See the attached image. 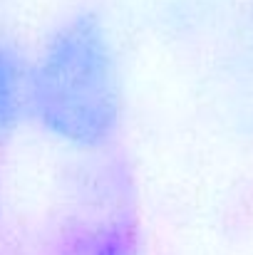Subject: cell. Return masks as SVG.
Returning <instances> with one entry per match:
<instances>
[{
	"label": "cell",
	"mask_w": 253,
	"mask_h": 255,
	"mask_svg": "<svg viewBox=\"0 0 253 255\" xmlns=\"http://www.w3.org/2000/svg\"><path fill=\"white\" fill-rule=\"evenodd\" d=\"M47 255H139L134 218L124 208H109L67 223Z\"/></svg>",
	"instance_id": "7a4b0ae2"
},
{
	"label": "cell",
	"mask_w": 253,
	"mask_h": 255,
	"mask_svg": "<svg viewBox=\"0 0 253 255\" xmlns=\"http://www.w3.org/2000/svg\"><path fill=\"white\" fill-rule=\"evenodd\" d=\"M27 117L57 144L97 154L122 129L124 89L109 27L94 10L62 20L30 62Z\"/></svg>",
	"instance_id": "6da1fadb"
},
{
	"label": "cell",
	"mask_w": 253,
	"mask_h": 255,
	"mask_svg": "<svg viewBox=\"0 0 253 255\" xmlns=\"http://www.w3.org/2000/svg\"><path fill=\"white\" fill-rule=\"evenodd\" d=\"M27 82L30 62L15 45L0 40V149L27 117Z\"/></svg>",
	"instance_id": "3957f363"
}]
</instances>
